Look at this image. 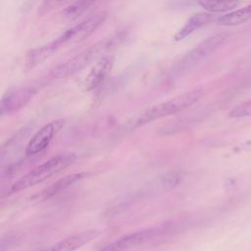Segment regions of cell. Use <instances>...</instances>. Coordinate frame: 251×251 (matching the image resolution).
Masks as SVG:
<instances>
[{
	"label": "cell",
	"mask_w": 251,
	"mask_h": 251,
	"mask_svg": "<svg viewBox=\"0 0 251 251\" xmlns=\"http://www.w3.org/2000/svg\"><path fill=\"white\" fill-rule=\"evenodd\" d=\"M124 39L125 33L123 32L101 39L70 60L54 67L49 73L50 77L54 79H60L80 72L91 63L96 62L105 56L108 51L118 47Z\"/></svg>",
	"instance_id": "1"
},
{
	"label": "cell",
	"mask_w": 251,
	"mask_h": 251,
	"mask_svg": "<svg viewBox=\"0 0 251 251\" xmlns=\"http://www.w3.org/2000/svg\"><path fill=\"white\" fill-rule=\"evenodd\" d=\"M202 88H195L181 93L167 101L146 108L131 122V127H138L152 121L177 114L195 104L203 95Z\"/></svg>",
	"instance_id": "2"
},
{
	"label": "cell",
	"mask_w": 251,
	"mask_h": 251,
	"mask_svg": "<svg viewBox=\"0 0 251 251\" xmlns=\"http://www.w3.org/2000/svg\"><path fill=\"white\" fill-rule=\"evenodd\" d=\"M76 159V155L75 153H61L58 154L43 164L35 167L27 174L20 177L16 180L10 187V191L12 193L19 192L29 187H32L47 178L51 177L52 176L60 173L61 171L65 170L67 167L72 165Z\"/></svg>",
	"instance_id": "3"
},
{
	"label": "cell",
	"mask_w": 251,
	"mask_h": 251,
	"mask_svg": "<svg viewBox=\"0 0 251 251\" xmlns=\"http://www.w3.org/2000/svg\"><path fill=\"white\" fill-rule=\"evenodd\" d=\"M228 34L226 32L218 33L213 36L206 38L199 45L190 50L177 64L178 71H186L197 65L203 59L212 54L216 49H218L227 38Z\"/></svg>",
	"instance_id": "4"
},
{
	"label": "cell",
	"mask_w": 251,
	"mask_h": 251,
	"mask_svg": "<svg viewBox=\"0 0 251 251\" xmlns=\"http://www.w3.org/2000/svg\"><path fill=\"white\" fill-rule=\"evenodd\" d=\"M162 231L161 227H148L137 230L117 238L101 247L98 251H128L152 240L161 234Z\"/></svg>",
	"instance_id": "5"
},
{
	"label": "cell",
	"mask_w": 251,
	"mask_h": 251,
	"mask_svg": "<svg viewBox=\"0 0 251 251\" xmlns=\"http://www.w3.org/2000/svg\"><path fill=\"white\" fill-rule=\"evenodd\" d=\"M64 125V120H55L39 128L29 139L25 147V155L30 157L44 151L49 146L52 139L63 128Z\"/></svg>",
	"instance_id": "6"
},
{
	"label": "cell",
	"mask_w": 251,
	"mask_h": 251,
	"mask_svg": "<svg viewBox=\"0 0 251 251\" xmlns=\"http://www.w3.org/2000/svg\"><path fill=\"white\" fill-rule=\"evenodd\" d=\"M38 86L34 84L24 85L8 90L1 99V114H11L25 107L37 93Z\"/></svg>",
	"instance_id": "7"
},
{
	"label": "cell",
	"mask_w": 251,
	"mask_h": 251,
	"mask_svg": "<svg viewBox=\"0 0 251 251\" xmlns=\"http://www.w3.org/2000/svg\"><path fill=\"white\" fill-rule=\"evenodd\" d=\"M107 12H100L88 19L82 21L76 25L67 29L61 36L63 37L64 43H76L86 39L90 36L100 25H102L107 20Z\"/></svg>",
	"instance_id": "8"
},
{
	"label": "cell",
	"mask_w": 251,
	"mask_h": 251,
	"mask_svg": "<svg viewBox=\"0 0 251 251\" xmlns=\"http://www.w3.org/2000/svg\"><path fill=\"white\" fill-rule=\"evenodd\" d=\"M63 45H65V43L63 37L60 35L47 44L29 49L25 55V68L26 70H31L41 65L50 57H52L53 54L57 52Z\"/></svg>",
	"instance_id": "9"
},
{
	"label": "cell",
	"mask_w": 251,
	"mask_h": 251,
	"mask_svg": "<svg viewBox=\"0 0 251 251\" xmlns=\"http://www.w3.org/2000/svg\"><path fill=\"white\" fill-rule=\"evenodd\" d=\"M114 65V57L105 55L96 61L84 80V88L89 91L99 86L109 75Z\"/></svg>",
	"instance_id": "10"
},
{
	"label": "cell",
	"mask_w": 251,
	"mask_h": 251,
	"mask_svg": "<svg viewBox=\"0 0 251 251\" xmlns=\"http://www.w3.org/2000/svg\"><path fill=\"white\" fill-rule=\"evenodd\" d=\"M99 235L100 231L96 229L75 233L41 251H75Z\"/></svg>",
	"instance_id": "11"
},
{
	"label": "cell",
	"mask_w": 251,
	"mask_h": 251,
	"mask_svg": "<svg viewBox=\"0 0 251 251\" xmlns=\"http://www.w3.org/2000/svg\"><path fill=\"white\" fill-rule=\"evenodd\" d=\"M215 20V17L212 13L209 12H199L196 14H193L180 27L176 33L175 34V40L180 41L192 34L197 29L209 25Z\"/></svg>",
	"instance_id": "12"
},
{
	"label": "cell",
	"mask_w": 251,
	"mask_h": 251,
	"mask_svg": "<svg viewBox=\"0 0 251 251\" xmlns=\"http://www.w3.org/2000/svg\"><path fill=\"white\" fill-rule=\"evenodd\" d=\"M83 176H84V174H81V173L69 175V176H65L64 178L59 179L58 181H56L55 183H53L52 185H50L43 191H41V193L38 194L37 197H38V199L40 198L41 200L49 199V198L53 197L54 195L60 193L61 191L65 190L69 186L73 185L74 183H75L77 180H79L81 177H83Z\"/></svg>",
	"instance_id": "13"
},
{
	"label": "cell",
	"mask_w": 251,
	"mask_h": 251,
	"mask_svg": "<svg viewBox=\"0 0 251 251\" xmlns=\"http://www.w3.org/2000/svg\"><path fill=\"white\" fill-rule=\"evenodd\" d=\"M250 20H251V4L241 9H237L229 13H226L224 16H221L220 18L217 19V23L220 25L235 26L238 25H242Z\"/></svg>",
	"instance_id": "14"
},
{
	"label": "cell",
	"mask_w": 251,
	"mask_h": 251,
	"mask_svg": "<svg viewBox=\"0 0 251 251\" xmlns=\"http://www.w3.org/2000/svg\"><path fill=\"white\" fill-rule=\"evenodd\" d=\"M198 5L209 13H226L239 5V0H197Z\"/></svg>",
	"instance_id": "15"
},
{
	"label": "cell",
	"mask_w": 251,
	"mask_h": 251,
	"mask_svg": "<svg viewBox=\"0 0 251 251\" xmlns=\"http://www.w3.org/2000/svg\"><path fill=\"white\" fill-rule=\"evenodd\" d=\"M97 0H75L70 6H68L63 12L62 16L64 19L74 21L83 15Z\"/></svg>",
	"instance_id": "16"
},
{
	"label": "cell",
	"mask_w": 251,
	"mask_h": 251,
	"mask_svg": "<svg viewBox=\"0 0 251 251\" xmlns=\"http://www.w3.org/2000/svg\"><path fill=\"white\" fill-rule=\"evenodd\" d=\"M250 116H251V99L237 105L228 113V117L232 119L245 118Z\"/></svg>",
	"instance_id": "17"
},
{
	"label": "cell",
	"mask_w": 251,
	"mask_h": 251,
	"mask_svg": "<svg viewBox=\"0 0 251 251\" xmlns=\"http://www.w3.org/2000/svg\"><path fill=\"white\" fill-rule=\"evenodd\" d=\"M65 1H67V0H42L38 12L40 14H45V13L53 10L54 8H57L58 6L62 5Z\"/></svg>",
	"instance_id": "18"
},
{
	"label": "cell",
	"mask_w": 251,
	"mask_h": 251,
	"mask_svg": "<svg viewBox=\"0 0 251 251\" xmlns=\"http://www.w3.org/2000/svg\"><path fill=\"white\" fill-rule=\"evenodd\" d=\"M237 150L243 151V152H251V138L245 140L243 143H241L238 147Z\"/></svg>",
	"instance_id": "19"
}]
</instances>
